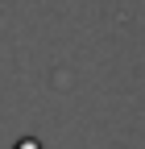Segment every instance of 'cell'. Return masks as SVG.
Here are the masks:
<instances>
[{
    "mask_svg": "<svg viewBox=\"0 0 145 149\" xmlns=\"http://www.w3.org/2000/svg\"><path fill=\"white\" fill-rule=\"evenodd\" d=\"M13 149H42V141H38V137H21Z\"/></svg>",
    "mask_w": 145,
    "mask_h": 149,
    "instance_id": "cell-1",
    "label": "cell"
}]
</instances>
